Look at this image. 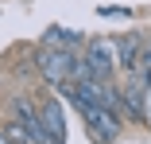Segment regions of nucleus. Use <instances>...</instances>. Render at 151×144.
<instances>
[{"mask_svg":"<svg viewBox=\"0 0 151 144\" xmlns=\"http://www.w3.org/2000/svg\"><path fill=\"white\" fill-rule=\"evenodd\" d=\"M139 55H143V39L136 35V31H128L124 39H116V63H120V70H136V63H139Z\"/></svg>","mask_w":151,"mask_h":144,"instance_id":"nucleus-6","label":"nucleus"},{"mask_svg":"<svg viewBox=\"0 0 151 144\" xmlns=\"http://www.w3.org/2000/svg\"><path fill=\"white\" fill-rule=\"evenodd\" d=\"M35 63H39V74H43V82H50L54 90H58L62 82H81V78H89L85 63L78 59L74 51H62V47H43Z\"/></svg>","mask_w":151,"mask_h":144,"instance_id":"nucleus-1","label":"nucleus"},{"mask_svg":"<svg viewBox=\"0 0 151 144\" xmlns=\"http://www.w3.org/2000/svg\"><path fill=\"white\" fill-rule=\"evenodd\" d=\"M39 117H43L47 132L54 136V144H66V113H62V101H58V97H47L39 105Z\"/></svg>","mask_w":151,"mask_h":144,"instance_id":"nucleus-5","label":"nucleus"},{"mask_svg":"<svg viewBox=\"0 0 151 144\" xmlns=\"http://www.w3.org/2000/svg\"><path fill=\"white\" fill-rule=\"evenodd\" d=\"M147 90H151L147 74L132 70V74L124 78V86H120V105H124V113H128V117L147 121Z\"/></svg>","mask_w":151,"mask_h":144,"instance_id":"nucleus-3","label":"nucleus"},{"mask_svg":"<svg viewBox=\"0 0 151 144\" xmlns=\"http://www.w3.org/2000/svg\"><path fill=\"white\" fill-rule=\"evenodd\" d=\"M81 63H85L89 78L109 82V78H112V70H120V63H116V39H109V35L89 39V43H85V55H81Z\"/></svg>","mask_w":151,"mask_h":144,"instance_id":"nucleus-2","label":"nucleus"},{"mask_svg":"<svg viewBox=\"0 0 151 144\" xmlns=\"http://www.w3.org/2000/svg\"><path fill=\"white\" fill-rule=\"evenodd\" d=\"M81 117L89 121V136H93L97 144H112L116 136H120V113L116 109H109V105H89Z\"/></svg>","mask_w":151,"mask_h":144,"instance_id":"nucleus-4","label":"nucleus"},{"mask_svg":"<svg viewBox=\"0 0 151 144\" xmlns=\"http://www.w3.org/2000/svg\"><path fill=\"white\" fill-rule=\"evenodd\" d=\"M4 132L12 136V144H35V136L27 132V129H23L19 121H8V125H4Z\"/></svg>","mask_w":151,"mask_h":144,"instance_id":"nucleus-8","label":"nucleus"},{"mask_svg":"<svg viewBox=\"0 0 151 144\" xmlns=\"http://www.w3.org/2000/svg\"><path fill=\"white\" fill-rule=\"evenodd\" d=\"M43 43L47 47H62V51H74V47H81L85 39H81V31H78V27H47V31H43Z\"/></svg>","mask_w":151,"mask_h":144,"instance_id":"nucleus-7","label":"nucleus"},{"mask_svg":"<svg viewBox=\"0 0 151 144\" xmlns=\"http://www.w3.org/2000/svg\"><path fill=\"white\" fill-rule=\"evenodd\" d=\"M0 144H12V136H8V132H4V129H0Z\"/></svg>","mask_w":151,"mask_h":144,"instance_id":"nucleus-9","label":"nucleus"},{"mask_svg":"<svg viewBox=\"0 0 151 144\" xmlns=\"http://www.w3.org/2000/svg\"><path fill=\"white\" fill-rule=\"evenodd\" d=\"M147 82H151V74H147Z\"/></svg>","mask_w":151,"mask_h":144,"instance_id":"nucleus-11","label":"nucleus"},{"mask_svg":"<svg viewBox=\"0 0 151 144\" xmlns=\"http://www.w3.org/2000/svg\"><path fill=\"white\" fill-rule=\"evenodd\" d=\"M147 125H151V90H147Z\"/></svg>","mask_w":151,"mask_h":144,"instance_id":"nucleus-10","label":"nucleus"}]
</instances>
